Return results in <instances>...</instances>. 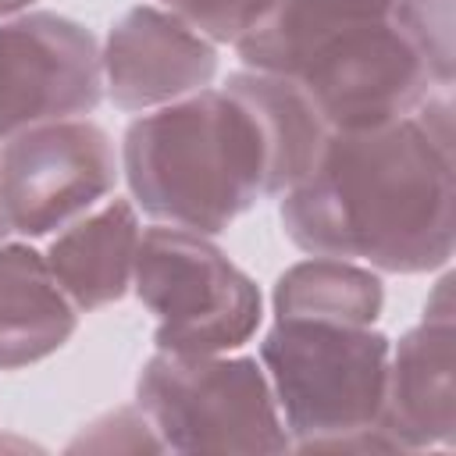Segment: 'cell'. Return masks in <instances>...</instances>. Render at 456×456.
I'll use <instances>...</instances> for the list:
<instances>
[{"label": "cell", "instance_id": "cell-1", "mask_svg": "<svg viewBox=\"0 0 456 456\" xmlns=\"http://www.w3.org/2000/svg\"><path fill=\"white\" fill-rule=\"evenodd\" d=\"M328 132L292 78L242 68L217 89L142 110L125 128L121 175L157 224L217 235L253 203L285 196Z\"/></svg>", "mask_w": 456, "mask_h": 456}, {"label": "cell", "instance_id": "cell-2", "mask_svg": "<svg viewBox=\"0 0 456 456\" xmlns=\"http://www.w3.org/2000/svg\"><path fill=\"white\" fill-rule=\"evenodd\" d=\"M449 93L381 125L331 128L310 171L281 196L285 235L314 256L385 274L445 267L456 235Z\"/></svg>", "mask_w": 456, "mask_h": 456}, {"label": "cell", "instance_id": "cell-3", "mask_svg": "<svg viewBox=\"0 0 456 456\" xmlns=\"http://www.w3.org/2000/svg\"><path fill=\"white\" fill-rule=\"evenodd\" d=\"M246 68L292 78L328 128L413 114L438 86L395 0H274L235 43Z\"/></svg>", "mask_w": 456, "mask_h": 456}, {"label": "cell", "instance_id": "cell-4", "mask_svg": "<svg viewBox=\"0 0 456 456\" xmlns=\"http://www.w3.org/2000/svg\"><path fill=\"white\" fill-rule=\"evenodd\" d=\"M388 353L392 338L374 324L274 317L260 342V367L292 445L395 452L378 431Z\"/></svg>", "mask_w": 456, "mask_h": 456}, {"label": "cell", "instance_id": "cell-5", "mask_svg": "<svg viewBox=\"0 0 456 456\" xmlns=\"http://www.w3.org/2000/svg\"><path fill=\"white\" fill-rule=\"evenodd\" d=\"M135 406L175 452H285L271 381L253 356L157 349L135 381Z\"/></svg>", "mask_w": 456, "mask_h": 456}, {"label": "cell", "instance_id": "cell-6", "mask_svg": "<svg viewBox=\"0 0 456 456\" xmlns=\"http://www.w3.org/2000/svg\"><path fill=\"white\" fill-rule=\"evenodd\" d=\"M132 289L157 317L164 353H228L253 338L264 317L256 281L207 235L153 224L135 249Z\"/></svg>", "mask_w": 456, "mask_h": 456}, {"label": "cell", "instance_id": "cell-7", "mask_svg": "<svg viewBox=\"0 0 456 456\" xmlns=\"http://www.w3.org/2000/svg\"><path fill=\"white\" fill-rule=\"evenodd\" d=\"M118 175L121 157L96 121H43L0 146V214L11 232L43 239L103 203Z\"/></svg>", "mask_w": 456, "mask_h": 456}, {"label": "cell", "instance_id": "cell-8", "mask_svg": "<svg viewBox=\"0 0 456 456\" xmlns=\"http://www.w3.org/2000/svg\"><path fill=\"white\" fill-rule=\"evenodd\" d=\"M103 100L96 36L53 11L0 18V142L43 121L93 114Z\"/></svg>", "mask_w": 456, "mask_h": 456}, {"label": "cell", "instance_id": "cell-9", "mask_svg": "<svg viewBox=\"0 0 456 456\" xmlns=\"http://www.w3.org/2000/svg\"><path fill=\"white\" fill-rule=\"evenodd\" d=\"M100 64L103 96L118 110L142 114L207 89L217 75V46L171 11L135 4L110 25Z\"/></svg>", "mask_w": 456, "mask_h": 456}, {"label": "cell", "instance_id": "cell-10", "mask_svg": "<svg viewBox=\"0 0 456 456\" xmlns=\"http://www.w3.org/2000/svg\"><path fill=\"white\" fill-rule=\"evenodd\" d=\"M452 317H431L410 328L388 353L385 403L378 431L399 449H431L456 442V370Z\"/></svg>", "mask_w": 456, "mask_h": 456}, {"label": "cell", "instance_id": "cell-11", "mask_svg": "<svg viewBox=\"0 0 456 456\" xmlns=\"http://www.w3.org/2000/svg\"><path fill=\"white\" fill-rule=\"evenodd\" d=\"M139 235V207L114 196L53 232L43 256L75 310L89 314L118 303L132 289Z\"/></svg>", "mask_w": 456, "mask_h": 456}, {"label": "cell", "instance_id": "cell-12", "mask_svg": "<svg viewBox=\"0 0 456 456\" xmlns=\"http://www.w3.org/2000/svg\"><path fill=\"white\" fill-rule=\"evenodd\" d=\"M78 328V310L46 256L28 242H0V370L53 356Z\"/></svg>", "mask_w": 456, "mask_h": 456}, {"label": "cell", "instance_id": "cell-13", "mask_svg": "<svg viewBox=\"0 0 456 456\" xmlns=\"http://www.w3.org/2000/svg\"><path fill=\"white\" fill-rule=\"evenodd\" d=\"M274 317L374 324L385 306V285L374 267L338 256H314L285 267L274 281Z\"/></svg>", "mask_w": 456, "mask_h": 456}, {"label": "cell", "instance_id": "cell-14", "mask_svg": "<svg viewBox=\"0 0 456 456\" xmlns=\"http://www.w3.org/2000/svg\"><path fill=\"white\" fill-rule=\"evenodd\" d=\"M395 18L438 86L452 89V0H395Z\"/></svg>", "mask_w": 456, "mask_h": 456}, {"label": "cell", "instance_id": "cell-15", "mask_svg": "<svg viewBox=\"0 0 456 456\" xmlns=\"http://www.w3.org/2000/svg\"><path fill=\"white\" fill-rule=\"evenodd\" d=\"M160 4L210 43L235 46L274 0H160Z\"/></svg>", "mask_w": 456, "mask_h": 456}, {"label": "cell", "instance_id": "cell-16", "mask_svg": "<svg viewBox=\"0 0 456 456\" xmlns=\"http://www.w3.org/2000/svg\"><path fill=\"white\" fill-rule=\"evenodd\" d=\"M71 452L75 449H100V452H139V449H150V452H164V442L160 435L153 431L150 417L139 410V406H118L103 417H96L93 424L82 428L78 438H71L68 445Z\"/></svg>", "mask_w": 456, "mask_h": 456}, {"label": "cell", "instance_id": "cell-17", "mask_svg": "<svg viewBox=\"0 0 456 456\" xmlns=\"http://www.w3.org/2000/svg\"><path fill=\"white\" fill-rule=\"evenodd\" d=\"M36 0H0V18H11V14H18V11H25V7H32Z\"/></svg>", "mask_w": 456, "mask_h": 456}, {"label": "cell", "instance_id": "cell-18", "mask_svg": "<svg viewBox=\"0 0 456 456\" xmlns=\"http://www.w3.org/2000/svg\"><path fill=\"white\" fill-rule=\"evenodd\" d=\"M11 235V228H7V221H4V214H0V242Z\"/></svg>", "mask_w": 456, "mask_h": 456}]
</instances>
